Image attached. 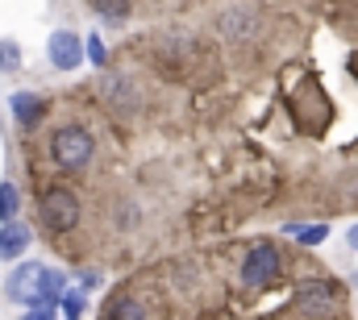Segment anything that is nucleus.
Here are the masks:
<instances>
[{"instance_id": "10", "label": "nucleus", "mask_w": 358, "mask_h": 320, "mask_svg": "<svg viewBox=\"0 0 358 320\" xmlns=\"http://www.w3.org/2000/svg\"><path fill=\"white\" fill-rule=\"evenodd\" d=\"M17 208H21V191H17L13 179H4V183H0V221H4V225L17 221Z\"/></svg>"}, {"instance_id": "6", "label": "nucleus", "mask_w": 358, "mask_h": 320, "mask_svg": "<svg viewBox=\"0 0 358 320\" xmlns=\"http://www.w3.org/2000/svg\"><path fill=\"white\" fill-rule=\"evenodd\" d=\"M46 54H50V63H55L59 71H76V67L88 59V38H80V34H71V29H55V34L46 38Z\"/></svg>"}, {"instance_id": "11", "label": "nucleus", "mask_w": 358, "mask_h": 320, "mask_svg": "<svg viewBox=\"0 0 358 320\" xmlns=\"http://www.w3.org/2000/svg\"><path fill=\"white\" fill-rule=\"evenodd\" d=\"M287 233L300 245H321V241L329 238V225H287Z\"/></svg>"}, {"instance_id": "14", "label": "nucleus", "mask_w": 358, "mask_h": 320, "mask_svg": "<svg viewBox=\"0 0 358 320\" xmlns=\"http://www.w3.org/2000/svg\"><path fill=\"white\" fill-rule=\"evenodd\" d=\"M59 317H63V304H55V300L25 308V320H59Z\"/></svg>"}, {"instance_id": "2", "label": "nucleus", "mask_w": 358, "mask_h": 320, "mask_svg": "<svg viewBox=\"0 0 358 320\" xmlns=\"http://www.w3.org/2000/svg\"><path fill=\"white\" fill-rule=\"evenodd\" d=\"M238 275H242V283H246V287H255V291H259V287H271V283L283 275V254H279L271 241H255V245L246 249V258H242V270H238Z\"/></svg>"}, {"instance_id": "17", "label": "nucleus", "mask_w": 358, "mask_h": 320, "mask_svg": "<svg viewBox=\"0 0 358 320\" xmlns=\"http://www.w3.org/2000/svg\"><path fill=\"white\" fill-rule=\"evenodd\" d=\"M346 241H350V249H355V254H358V225H355V229H350V233H346Z\"/></svg>"}, {"instance_id": "7", "label": "nucleus", "mask_w": 358, "mask_h": 320, "mask_svg": "<svg viewBox=\"0 0 358 320\" xmlns=\"http://www.w3.org/2000/svg\"><path fill=\"white\" fill-rule=\"evenodd\" d=\"M29 241H34V233H29L21 221H8V225L0 229V262H13V258H21V254L29 249Z\"/></svg>"}, {"instance_id": "15", "label": "nucleus", "mask_w": 358, "mask_h": 320, "mask_svg": "<svg viewBox=\"0 0 358 320\" xmlns=\"http://www.w3.org/2000/svg\"><path fill=\"white\" fill-rule=\"evenodd\" d=\"M96 13H100V17H113V21H121V17L129 13V0H96Z\"/></svg>"}, {"instance_id": "4", "label": "nucleus", "mask_w": 358, "mask_h": 320, "mask_svg": "<svg viewBox=\"0 0 358 320\" xmlns=\"http://www.w3.org/2000/svg\"><path fill=\"white\" fill-rule=\"evenodd\" d=\"M38 208H42L46 229H55V233H67V229L80 225V196L71 187H46Z\"/></svg>"}, {"instance_id": "16", "label": "nucleus", "mask_w": 358, "mask_h": 320, "mask_svg": "<svg viewBox=\"0 0 358 320\" xmlns=\"http://www.w3.org/2000/svg\"><path fill=\"white\" fill-rule=\"evenodd\" d=\"M88 63H92V67H108V50H104L100 34H92V38H88Z\"/></svg>"}, {"instance_id": "5", "label": "nucleus", "mask_w": 358, "mask_h": 320, "mask_svg": "<svg viewBox=\"0 0 358 320\" xmlns=\"http://www.w3.org/2000/svg\"><path fill=\"white\" fill-rule=\"evenodd\" d=\"M296 308L308 312L313 320L338 317V312H342V287H338V283H325V279L300 283V287H296Z\"/></svg>"}, {"instance_id": "3", "label": "nucleus", "mask_w": 358, "mask_h": 320, "mask_svg": "<svg viewBox=\"0 0 358 320\" xmlns=\"http://www.w3.org/2000/svg\"><path fill=\"white\" fill-rule=\"evenodd\" d=\"M46 266L42 262H21L8 279H4V291H8V300L13 304H21V308H34V304H46Z\"/></svg>"}, {"instance_id": "9", "label": "nucleus", "mask_w": 358, "mask_h": 320, "mask_svg": "<svg viewBox=\"0 0 358 320\" xmlns=\"http://www.w3.org/2000/svg\"><path fill=\"white\" fill-rule=\"evenodd\" d=\"M104 320H146V308L134 300V296H121L104 308Z\"/></svg>"}, {"instance_id": "12", "label": "nucleus", "mask_w": 358, "mask_h": 320, "mask_svg": "<svg viewBox=\"0 0 358 320\" xmlns=\"http://www.w3.org/2000/svg\"><path fill=\"white\" fill-rule=\"evenodd\" d=\"M88 312V296L84 291H67L63 296V320H80Z\"/></svg>"}, {"instance_id": "8", "label": "nucleus", "mask_w": 358, "mask_h": 320, "mask_svg": "<svg viewBox=\"0 0 358 320\" xmlns=\"http://www.w3.org/2000/svg\"><path fill=\"white\" fill-rule=\"evenodd\" d=\"M8 108H13V117H17L25 129H34V125L46 117V104H42V96H34V92H13Z\"/></svg>"}, {"instance_id": "1", "label": "nucleus", "mask_w": 358, "mask_h": 320, "mask_svg": "<svg viewBox=\"0 0 358 320\" xmlns=\"http://www.w3.org/2000/svg\"><path fill=\"white\" fill-rule=\"evenodd\" d=\"M96 154V142H92V133L84 125H63V129H55V138H50V159L59 162L63 170H84Z\"/></svg>"}, {"instance_id": "13", "label": "nucleus", "mask_w": 358, "mask_h": 320, "mask_svg": "<svg viewBox=\"0 0 358 320\" xmlns=\"http://www.w3.org/2000/svg\"><path fill=\"white\" fill-rule=\"evenodd\" d=\"M21 67V46L13 38H0V71H17Z\"/></svg>"}]
</instances>
